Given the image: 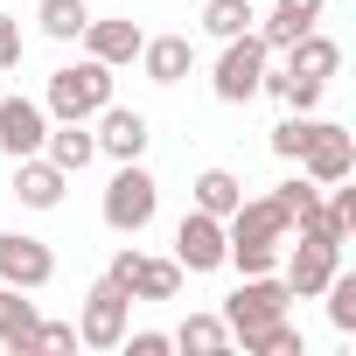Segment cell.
<instances>
[{
	"label": "cell",
	"instance_id": "5b68a950",
	"mask_svg": "<svg viewBox=\"0 0 356 356\" xmlns=\"http://www.w3.org/2000/svg\"><path fill=\"white\" fill-rule=\"evenodd\" d=\"M126 314H133V293H126L119 280H98V286L84 293V307H77V342H84V349H119Z\"/></svg>",
	"mask_w": 356,
	"mask_h": 356
},
{
	"label": "cell",
	"instance_id": "9a60e30c",
	"mask_svg": "<svg viewBox=\"0 0 356 356\" xmlns=\"http://www.w3.org/2000/svg\"><path fill=\"white\" fill-rule=\"evenodd\" d=\"M133 63L147 70V84H182L189 63H196V42H189V35H147Z\"/></svg>",
	"mask_w": 356,
	"mask_h": 356
},
{
	"label": "cell",
	"instance_id": "cb8c5ba5",
	"mask_svg": "<svg viewBox=\"0 0 356 356\" xmlns=\"http://www.w3.org/2000/svg\"><path fill=\"white\" fill-rule=\"evenodd\" d=\"M238 342H245V349H259V356H300V328H293L286 314H280V321H266V328H245Z\"/></svg>",
	"mask_w": 356,
	"mask_h": 356
},
{
	"label": "cell",
	"instance_id": "4dcf8cb0",
	"mask_svg": "<svg viewBox=\"0 0 356 356\" xmlns=\"http://www.w3.org/2000/svg\"><path fill=\"white\" fill-rule=\"evenodd\" d=\"M252 8H259V0H252Z\"/></svg>",
	"mask_w": 356,
	"mask_h": 356
},
{
	"label": "cell",
	"instance_id": "6da1fadb",
	"mask_svg": "<svg viewBox=\"0 0 356 356\" xmlns=\"http://www.w3.org/2000/svg\"><path fill=\"white\" fill-rule=\"evenodd\" d=\"M293 238V217L273 203V196H252L224 217V266L238 273H273L280 266V245Z\"/></svg>",
	"mask_w": 356,
	"mask_h": 356
},
{
	"label": "cell",
	"instance_id": "44dd1931",
	"mask_svg": "<svg viewBox=\"0 0 356 356\" xmlns=\"http://www.w3.org/2000/svg\"><path fill=\"white\" fill-rule=\"evenodd\" d=\"M238 203H245V182H238L231 168H203V175H196V210H210V217H231Z\"/></svg>",
	"mask_w": 356,
	"mask_h": 356
},
{
	"label": "cell",
	"instance_id": "8fae6325",
	"mask_svg": "<svg viewBox=\"0 0 356 356\" xmlns=\"http://www.w3.org/2000/svg\"><path fill=\"white\" fill-rule=\"evenodd\" d=\"M42 140H49V112L35 98H0V154L29 161V154H42Z\"/></svg>",
	"mask_w": 356,
	"mask_h": 356
},
{
	"label": "cell",
	"instance_id": "8992f818",
	"mask_svg": "<svg viewBox=\"0 0 356 356\" xmlns=\"http://www.w3.org/2000/svg\"><path fill=\"white\" fill-rule=\"evenodd\" d=\"M286 280H273V273H245V286L224 300V328H231V342L245 335V328H266V321H280L286 314Z\"/></svg>",
	"mask_w": 356,
	"mask_h": 356
},
{
	"label": "cell",
	"instance_id": "f1b7e54d",
	"mask_svg": "<svg viewBox=\"0 0 356 356\" xmlns=\"http://www.w3.org/2000/svg\"><path fill=\"white\" fill-rule=\"evenodd\" d=\"M119 349H133V356H168V349H175V335H161V328H140V335H133V328H126V335H119Z\"/></svg>",
	"mask_w": 356,
	"mask_h": 356
},
{
	"label": "cell",
	"instance_id": "7a4b0ae2",
	"mask_svg": "<svg viewBox=\"0 0 356 356\" xmlns=\"http://www.w3.org/2000/svg\"><path fill=\"white\" fill-rule=\"evenodd\" d=\"M105 105H112V70H105L98 56L49 70V105H42V112H56V119H98Z\"/></svg>",
	"mask_w": 356,
	"mask_h": 356
},
{
	"label": "cell",
	"instance_id": "9c48e42d",
	"mask_svg": "<svg viewBox=\"0 0 356 356\" xmlns=\"http://www.w3.org/2000/svg\"><path fill=\"white\" fill-rule=\"evenodd\" d=\"M105 280H119L133 300H175V293H182V266H175V259H140V252H119L105 266Z\"/></svg>",
	"mask_w": 356,
	"mask_h": 356
},
{
	"label": "cell",
	"instance_id": "ba28073f",
	"mask_svg": "<svg viewBox=\"0 0 356 356\" xmlns=\"http://www.w3.org/2000/svg\"><path fill=\"white\" fill-rule=\"evenodd\" d=\"M49 280H56V252H49L42 238H29V231H0V286L35 293V286H49Z\"/></svg>",
	"mask_w": 356,
	"mask_h": 356
},
{
	"label": "cell",
	"instance_id": "d4e9b609",
	"mask_svg": "<svg viewBox=\"0 0 356 356\" xmlns=\"http://www.w3.org/2000/svg\"><path fill=\"white\" fill-rule=\"evenodd\" d=\"M203 29H210L217 42L245 35V29H252V0H203Z\"/></svg>",
	"mask_w": 356,
	"mask_h": 356
},
{
	"label": "cell",
	"instance_id": "5bb4252c",
	"mask_svg": "<svg viewBox=\"0 0 356 356\" xmlns=\"http://www.w3.org/2000/svg\"><path fill=\"white\" fill-rule=\"evenodd\" d=\"M63 189H70V175H63L49 154H29V161H15V196H22L29 210H56V203H63Z\"/></svg>",
	"mask_w": 356,
	"mask_h": 356
},
{
	"label": "cell",
	"instance_id": "4fadbf2b",
	"mask_svg": "<svg viewBox=\"0 0 356 356\" xmlns=\"http://www.w3.org/2000/svg\"><path fill=\"white\" fill-rule=\"evenodd\" d=\"M286 245H293V238H286ZM335 266H342V252H335V245L300 238V245H293V259H286V293H293V300H314V293L328 286V273H335Z\"/></svg>",
	"mask_w": 356,
	"mask_h": 356
},
{
	"label": "cell",
	"instance_id": "3957f363",
	"mask_svg": "<svg viewBox=\"0 0 356 356\" xmlns=\"http://www.w3.org/2000/svg\"><path fill=\"white\" fill-rule=\"evenodd\" d=\"M154 210H161L154 175H147L140 161H119V175L105 182V231H119V238H140V231L154 224Z\"/></svg>",
	"mask_w": 356,
	"mask_h": 356
},
{
	"label": "cell",
	"instance_id": "83f0119b",
	"mask_svg": "<svg viewBox=\"0 0 356 356\" xmlns=\"http://www.w3.org/2000/svg\"><path fill=\"white\" fill-rule=\"evenodd\" d=\"M29 349H77V321H35Z\"/></svg>",
	"mask_w": 356,
	"mask_h": 356
},
{
	"label": "cell",
	"instance_id": "f546056e",
	"mask_svg": "<svg viewBox=\"0 0 356 356\" xmlns=\"http://www.w3.org/2000/svg\"><path fill=\"white\" fill-rule=\"evenodd\" d=\"M15 63H22V22L0 15V70H15Z\"/></svg>",
	"mask_w": 356,
	"mask_h": 356
},
{
	"label": "cell",
	"instance_id": "484cf974",
	"mask_svg": "<svg viewBox=\"0 0 356 356\" xmlns=\"http://www.w3.org/2000/svg\"><path fill=\"white\" fill-rule=\"evenodd\" d=\"M321 293H328V321H335L342 335H356V273H342V266H335Z\"/></svg>",
	"mask_w": 356,
	"mask_h": 356
},
{
	"label": "cell",
	"instance_id": "7c38bea8",
	"mask_svg": "<svg viewBox=\"0 0 356 356\" xmlns=\"http://www.w3.org/2000/svg\"><path fill=\"white\" fill-rule=\"evenodd\" d=\"M147 140H154L147 112H133V105H105V112H98V154H112V161H140Z\"/></svg>",
	"mask_w": 356,
	"mask_h": 356
},
{
	"label": "cell",
	"instance_id": "2e32d148",
	"mask_svg": "<svg viewBox=\"0 0 356 356\" xmlns=\"http://www.w3.org/2000/svg\"><path fill=\"white\" fill-rule=\"evenodd\" d=\"M140 42H147V35H140V22H126V15H119V22H84V56H98L105 70L133 63Z\"/></svg>",
	"mask_w": 356,
	"mask_h": 356
},
{
	"label": "cell",
	"instance_id": "d6986e66",
	"mask_svg": "<svg viewBox=\"0 0 356 356\" xmlns=\"http://www.w3.org/2000/svg\"><path fill=\"white\" fill-rule=\"evenodd\" d=\"M321 22V0H273V15H266V29H259V42L266 49H286L293 35H307Z\"/></svg>",
	"mask_w": 356,
	"mask_h": 356
},
{
	"label": "cell",
	"instance_id": "e0dca14e",
	"mask_svg": "<svg viewBox=\"0 0 356 356\" xmlns=\"http://www.w3.org/2000/svg\"><path fill=\"white\" fill-rule=\"evenodd\" d=\"M286 70H293V77H314V84H328V77L342 70V49H335L321 29H307V35H293V42H286Z\"/></svg>",
	"mask_w": 356,
	"mask_h": 356
},
{
	"label": "cell",
	"instance_id": "30bf717a",
	"mask_svg": "<svg viewBox=\"0 0 356 356\" xmlns=\"http://www.w3.org/2000/svg\"><path fill=\"white\" fill-rule=\"evenodd\" d=\"M175 266L182 273H217L224 266V217L189 210L182 224H175Z\"/></svg>",
	"mask_w": 356,
	"mask_h": 356
},
{
	"label": "cell",
	"instance_id": "4316f807",
	"mask_svg": "<svg viewBox=\"0 0 356 356\" xmlns=\"http://www.w3.org/2000/svg\"><path fill=\"white\" fill-rule=\"evenodd\" d=\"M307 140H314V119H300V112L273 126V154H280V161H300V154H307Z\"/></svg>",
	"mask_w": 356,
	"mask_h": 356
},
{
	"label": "cell",
	"instance_id": "277c9868",
	"mask_svg": "<svg viewBox=\"0 0 356 356\" xmlns=\"http://www.w3.org/2000/svg\"><path fill=\"white\" fill-rule=\"evenodd\" d=\"M266 63H273V49L259 42V29H245V35H231L224 42V56H217V98L224 105H252L259 98V84H266Z\"/></svg>",
	"mask_w": 356,
	"mask_h": 356
},
{
	"label": "cell",
	"instance_id": "7402d4cb",
	"mask_svg": "<svg viewBox=\"0 0 356 356\" xmlns=\"http://www.w3.org/2000/svg\"><path fill=\"white\" fill-rule=\"evenodd\" d=\"M35 22H42L49 42H77L84 22H91V8H84V0H35Z\"/></svg>",
	"mask_w": 356,
	"mask_h": 356
},
{
	"label": "cell",
	"instance_id": "ffe728a7",
	"mask_svg": "<svg viewBox=\"0 0 356 356\" xmlns=\"http://www.w3.org/2000/svg\"><path fill=\"white\" fill-rule=\"evenodd\" d=\"M35 300H22V286H0V342L8 349H29L35 342Z\"/></svg>",
	"mask_w": 356,
	"mask_h": 356
},
{
	"label": "cell",
	"instance_id": "ac0fdd59",
	"mask_svg": "<svg viewBox=\"0 0 356 356\" xmlns=\"http://www.w3.org/2000/svg\"><path fill=\"white\" fill-rule=\"evenodd\" d=\"M42 154H49L63 175H84V168L98 161V133H84V119H63V126L42 140Z\"/></svg>",
	"mask_w": 356,
	"mask_h": 356
},
{
	"label": "cell",
	"instance_id": "52a82bcc",
	"mask_svg": "<svg viewBox=\"0 0 356 356\" xmlns=\"http://www.w3.org/2000/svg\"><path fill=\"white\" fill-rule=\"evenodd\" d=\"M300 175L307 182H349L356 175V133L349 126H335V119H314V140H307V154H300Z\"/></svg>",
	"mask_w": 356,
	"mask_h": 356
},
{
	"label": "cell",
	"instance_id": "603a6c76",
	"mask_svg": "<svg viewBox=\"0 0 356 356\" xmlns=\"http://www.w3.org/2000/svg\"><path fill=\"white\" fill-rule=\"evenodd\" d=\"M175 349H196V356H224V349H231V328H224V314H189L182 328H175Z\"/></svg>",
	"mask_w": 356,
	"mask_h": 356
}]
</instances>
